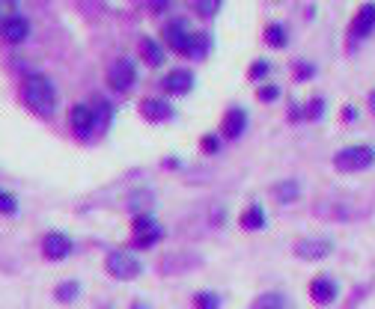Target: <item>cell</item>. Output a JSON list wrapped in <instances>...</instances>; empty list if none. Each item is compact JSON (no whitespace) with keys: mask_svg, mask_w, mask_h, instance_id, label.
I'll return each mask as SVG.
<instances>
[{"mask_svg":"<svg viewBox=\"0 0 375 309\" xmlns=\"http://www.w3.org/2000/svg\"><path fill=\"white\" fill-rule=\"evenodd\" d=\"M21 101L36 116H54L57 110V90L45 75H27L21 80Z\"/></svg>","mask_w":375,"mask_h":309,"instance_id":"cell-3","label":"cell"},{"mask_svg":"<svg viewBox=\"0 0 375 309\" xmlns=\"http://www.w3.org/2000/svg\"><path fill=\"white\" fill-rule=\"evenodd\" d=\"M105 80H108L111 93L125 95V93L134 90V83H138V66H134V60H128V57H119V60H113L108 66Z\"/></svg>","mask_w":375,"mask_h":309,"instance_id":"cell-8","label":"cell"},{"mask_svg":"<svg viewBox=\"0 0 375 309\" xmlns=\"http://www.w3.org/2000/svg\"><path fill=\"white\" fill-rule=\"evenodd\" d=\"M212 51V36L206 30H194L191 33V48H188V57L191 60H206Z\"/></svg>","mask_w":375,"mask_h":309,"instance_id":"cell-23","label":"cell"},{"mask_svg":"<svg viewBox=\"0 0 375 309\" xmlns=\"http://www.w3.org/2000/svg\"><path fill=\"white\" fill-rule=\"evenodd\" d=\"M366 108H369V113L375 116V90H369V95H366Z\"/></svg>","mask_w":375,"mask_h":309,"instance_id":"cell-35","label":"cell"},{"mask_svg":"<svg viewBox=\"0 0 375 309\" xmlns=\"http://www.w3.org/2000/svg\"><path fill=\"white\" fill-rule=\"evenodd\" d=\"M220 149H224V137H220L217 131H209L200 137V152L202 154H220Z\"/></svg>","mask_w":375,"mask_h":309,"instance_id":"cell-27","label":"cell"},{"mask_svg":"<svg viewBox=\"0 0 375 309\" xmlns=\"http://www.w3.org/2000/svg\"><path fill=\"white\" fill-rule=\"evenodd\" d=\"M69 128L78 137L96 134V119H93V105H72L69 108Z\"/></svg>","mask_w":375,"mask_h":309,"instance_id":"cell-17","label":"cell"},{"mask_svg":"<svg viewBox=\"0 0 375 309\" xmlns=\"http://www.w3.org/2000/svg\"><path fill=\"white\" fill-rule=\"evenodd\" d=\"M101 271H105L108 280H113V283H134L146 273V262H143V256L138 250H131L125 244V247H111L105 253Z\"/></svg>","mask_w":375,"mask_h":309,"instance_id":"cell-2","label":"cell"},{"mask_svg":"<svg viewBox=\"0 0 375 309\" xmlns=\"http://www.w3.org/2000/svg\"><path fill=\"white\" fill-rule=\"evenodd\" d=\"M138 51H140V60L149 66V68H161L164 66V57H167V51L158 39H152V36H143L138 42Z\"/></svg>","mask_w":375,"mask_h":309,"instance_id":"cell-21","label":"cell"},{"mask_svg":"<svg viewBox=\"0 0 375 309\" xmlns=\"http://www.w3.org/2000/svg\"><path fill=\"white\" fill-rule=\"evenodd\" d=\"M262 42H265L271 51H283V48H289V30H286V24H280V21H268L265 30H262Z\"/></svg>","mask_w":375,"mask_h":309,"instance_id":"cell-22","label":"cell"},{"mask_svg":"<svg viewBox=\"0 0 375 309\" xmlns=\"http://www.w3.org/2000/svg\"><path fill=\"white\" fill-rule=\"evenodd\" d=\"M98 309H116V306H111V303H105V306H98Z\"/></svg>","mask_w":375,"mask_h":309,"instance_id":"cell-36","label":"cell"},{"mask_svg":"<svg viewBox=\"0 0 375 309\" xmlns=\"http://www.w3.org/2000/svg\"><path fill=\"white\" fill-rule=\"evenodd\" d=\"M238 229L245 235H260L268 229V209L262 202H247L242 211H238Z\"/></svg>","mask_w":375,"mask_h":309,"instance_id":"cell-13","label":"cell"},{"mask_svg":"<svg viewBox=\"0 0 375 309\" xmlns=\"http://www.w3.org/2000/svg\"><path fill=\"white\" fill-rule=\"evenodd\" d=\"M194 83H197V78H194L191 68H170V72L158 80V87L167 98H182L194 90Z\"/></svg>","mask_w":375,"mask_h":309,"instance_id":"cell-11","label":"cell"},{"mask_svg":"<svg viewBox=\"0 0 375 309\" xmlns=\"http://www.w3.org/2000/svg\"><path fill=\"white\" fill-rule=\"evenodd\" d=\"M301 108H304V122H319V119L328 113V101L322 98V95H316L310 101H304Z\"/></svg>","mask_w":375,"mask_h":309,"instance_id":"cell-25","label":"cell"},{"mask_svg":"<svg viewBox=\"0 0 375 309\" xmlns=\"http://www.w3.org/2000/svg\"><path fill=\"white\" fill-rule=\"evenodd\" d=\"M280 95H283V90L277 87V83H268V80L257 83V101H262V105H274Z\"/></svg>","mask_w":375,"mask_h":309,"instance_id":"cell-28","label":"cell"},{"mask_svg":"<svg viewBox=\"0 0 375 309\" xmlns=\"http://www.w3.org/2000/svg\"><path fill=\"white\" fill-rule=\"evenodd\" d=\"M292 78H295L298 83L313 80V78H316V66L307 63V60H295V63H292Z\"/></svg>","mask_w":375,"mask_h":309,"instance_id":"cell-30","label":"cell"},{"mask_svg":"<svg viewBox=\"0 0 375 309\" xmlns=\"http://www.w3.org/2000/svg\"><path fill=\"white\" fill-rule=\"evenodd\" d=\"M128 309H152V303H149V300H143V298H134V300L128 303Z\"/></svg>","mask_w":375,"mask_h":309,"instance_id":"cell-33","label":"cell"},{"mask_svg":"<svg viewBox=\"0 0 375 309\" xmlns=\"http://www.w3.org/2000/svg\"><path fill=\"white\" fill-rule=\"evenodd\" d=\"M164 6H170V0H152V12H155V15H158Z\"/></svg>","mask_w":375,"mask_h":309,"instance_id":"cell-34","label":"cell"},{"mask_svg":"<svg viewBox=\"0 0 375 309\" xmlns=\"http://www.w3.org/2000/svg\"><path fill=\"white\" fill-rule=\"evenodd\" d=\"M247 309H289V295L283 288H262L250 298Z\"/></svg>","mask_w":375,"mask_h":309,"instance_id":"cell-18","label":"cell"},{"mask_svg":"<svg viewBox=\"0 0 375 309\" xmlns=\"http://www.w3.org/2000/svg\"><path fill=\"white\" fill-rule=\"evenodd\" d=\"M334 253H337V241L331 235H301L292 241V259H298L304 265L328 262Z\"/></svg>","mask_w":375,"mask_h":309,"instance_id":"cell-6","label":"cell"},{"mask_svg":"<svg viewBox=\"0 0 375 309\" xmlns=\"http://www.w3.org/2000/svg\"><path fill=\"white\" fill-rule=\"evenodd\" d=\"M194 9L200 12V19H215L220 9V0H194Z\"/></svg>","mask_w":375,"mask_h":309,"instance_id":"cell-31","label":"cell"},{"mask_svg":"<svg viewBox=\"0 0 375 309\" xmlns=\"http://www.w3.org/2000/svg\"><path fill=\"white\" fill-rule=\"evenodd\" d=\"M27 36H30V21L24 15H6V19L0 21V39L6 45H21V42H27Z\"/></svg>","mask_w":375,"mask_h":309,"instance_id":"cell-16","label":"cell"},{"mask_svg":"<svg viewBox=\"0 0 375 309\" xmlns=\"http://www.w3.org/2000/svg\"><path fill=\"white\" fill-rule=\"evenodd\" d=\"M93 119H96V134L108 131L111 122H113V108H111V101L96 98V101H93Z\"/></svg>","mask_w":375,"mask_h":309,"instance_id":"cell-24","label":"cell"},{"mask_svg":"<svg viewBox=\"0 0 375 309\" xmlns=\"http://www.w3.org/2000/svg\"><path fill=\"white\" fill-rule=\"evenodd\" d=\"M191 33L194 30H188L185 21H167L164 30H161V45L167 51H173V54H179V57H188V48H191Z\"/></svg>","mask_w":375,"mask_h":309,"instance_id":"cell-12","label":"cell"},{"mask_svg":"<svg viewBox=\"0 0 375 309\" xmlns=\"http://www.w3.org/2000/svg\"><path fill=\"white\" fill-rule=\"evenodd\" d=\"M188 303H191V309H224L227 298L217 288H194Z\"/></svg>","mask_w":375,"mask_h":309,"instance_id":"cell-20","label":"cell"},{"mask_svg":"<svg viewBox=\"0 0 375 309\" xmlns=\"http://www.w3.org/2000/svg\"><path fill=\"white\" fill-rule=\"evenodd\" d=\"M304 291L316 309H334L339 303V298H343V283H339L331 271H319L307 280Z\"/></svg>","mask_w":375,"mask_h":309,"instance_id":"cell-5","label":"cell"},{"mask_svg":"<svg viewBox=\"0 0 375 309\" xmlns=\"http://www.w3.org/2000/svg\"><path fill=\"white\" fill-rule=\"evenodd\" d=\"M39 253H42L45 262L57 265V262L72 259V256L78 253V241L69 232H63V229H48L42 235V241H39Z\"/></svg>","mask_w":375,"mask_h":309,"instance_id":"cell-7","label":"cell"},{"mask_svg":"<svg viewBox=\"0 0 375 309\" xmlns=\"http://www.w3.org/2000/svg\"><path fill=\"white\" fill-rule=\"evenodd\" d=\"M138 113H140L143 122L161 125V122H170V119H173V105L167 101V95H149L138 105Z\"/></svg>","mask_w":375,"mask_h":309,"instance_id":"cell-14","label":"cell"},{"mask_svg":"<svg viewBox=\"0 0 375 309\" xmlns=\"http://www.w3.org/2000/svg\"><path fill=\"white\" fill-rule=\"evenodd\" d=\"M51 298H54V303H60V306H72V303H78L81 298H83V283L81 280H60L54 288H51Z\"/></svg>","mask_w":375,"mask_h":309,"instance_id":"cell-19","label":"cell"},{"mask_svg":"<svg viewBox=\"0 0 375 309\" xmlns=\"http://www.w3.org/2000/svg\"><path fill=\"white\" fill-rule=\"evenodd\" d=\"M331 167L339 176H361L375 167V146L372 143H349V146L334 152Z\"/></svg>","mask_w":375,"mask_h":309,"instance_id":"cell-4","label":"cell"},{"mask_svg":"<svg viewBox=\"0 0 375 309\" xmlns=\"http://www.w3.org/2000/svg\"><path fill=\"white\" fill-rule=\"evenodd\" d=\"M357 116H361V113H357L354 105H343V110H339V119H343V122H354Z\"/></svg>","mask_w":375,"mask_h":309,"instance_id":"cell-32","label":"cell"},{"mask_svg":"<svg viewBox=\"0 0 375 309\" xmlns=\"http://www.w3.org/2000/svg\"><path fill=\"white\" fill-rule=\"evenodd\" d=\"M21 211V199L6 187H0V217H15Z\"/></svg>","mask_w":375,"mask_h":309,"instance_id":"cell-26","label":"cell"},{"mask_svg":"<svg viewBox=\"0 0 375 309\" xmlns=\"http://www.w3.org/2000/svg\"><path fill=\"white\" fill-rule=\"evenodd\" d=\"M268 75H271V63L262 60V57H260V60H253V63L247 66V80H250V83H262Z\"/></svg>","mask_w":375,"mask_h":309,"instance_id":"cell-29","label":"cell"},{"mask_svg":"<svg viewBox=\"0 0 375 309\" xmlns=\"http://www.w3.org/2000/svg\"><path fill=\"white\" fill-rule=\"evenodd\" d=\"M268 197L274 199L277 205H295L304 197V184L298 179H277L274 184L268 187Z\"/></svg>","mask_w":375,"mask_h":309,"instance_id":"cell-15","label":"cell"},{"mask_svg":"<svg viewBox=\"0 0 375 309\" xmlns=\"http://www.w3.org/2000/svg\"><path fill=\"white\" fill-rule=\"evenodd\" d=\"M247 125H250L247 110L242 105H230L224 110V116H220V122H217V134L224 137V140H242Z\"/></svg>","mask_w":375,"mask_h":309,"instance_id":"cell-10","label":"cell"},{"mask_svg":"<svg viewBox=\"0 0 375 309\" xmlns=\"http://www.w3.org/2000/svg\"><path fill=\"white\" fill-rule=\"evenodd\" d=\"M372 33H375V4L369 0V4L357 6V12L351 15V21H349V48L366 42Z\"/></svg>","mask_w":375,"mask_h":309,"instance_id":"cell-9","label":"cell"},{"mask_svg":"<svg viewBox=\"0 0 375 309\" xmlns=\"http://www.w3.org/2000/svg\"><path fill=\"white\" fill-rule=\"evenodd\" d=\"M167 241V226L152 211H134L128 220V247L143 253L158 250Z\"/></svg>","mask_w":375,"mask_h":309,"instance_id":"cell-1","label":"cell"}]
</instances>
